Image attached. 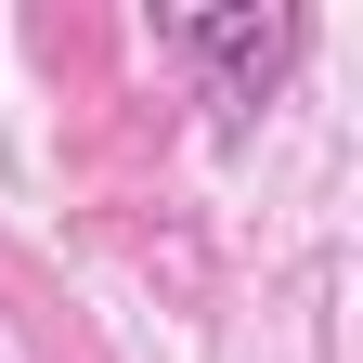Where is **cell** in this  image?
I'll return each mask as SVG.
<instances>
[{
	"label": "cell",
	"mask_w": 363,
	"mask_h": 363,
	"mask_svg": "<svg viewBox=\"0 0 363 363\" xmlns=\"http://www.w3.org/2000/svg\"><path fill=\"white\" fill-rule=\"evenodd\" d=\"M298 13H169V52L182 65H208L220 78V104H272L286 91V65H298Z\"/></svg>",
	"instance_id": "obj_1"
}]
</instances>
